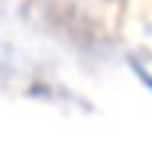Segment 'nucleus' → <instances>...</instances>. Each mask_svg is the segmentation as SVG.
Returning <instances> with one entry per match:
<instances>
[{
    "label": "nucleus",
    "mask_w": 152,
    "mask_h": 149,
    "mask_svg": "<svg viewBox=\"0 0 152 149\" xmlns=\"http://www.w3.org/2000/svg\"><path fill=\"white\" fill-rule=\"evenodd\" d=\"M146 84H149V91H152V78H146Z\"/></svg>",
    "instance_id": "1"
}]
</instances>
